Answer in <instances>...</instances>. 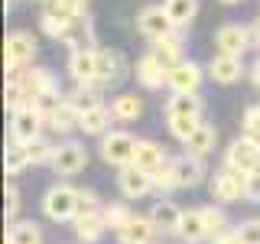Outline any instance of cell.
Segmentation results:
<instances>
[{
	"mask_svg": "<svg viewBox=\"0 0 260 244\" xmlns=\"http://www.w3.org/2000/svg\"><path fill=\"white\" fill-rule=\"evenodd\" d=\"M43 211L49 222H75L78 215V189L65 182H55L49 186L46 195H43Z\"/></svg>",
	"mask_w": 260,
	"mask_h": 244,
	"instance_id": "6da1fadb",
	"label": "cell"
},
{
	"mask_svg": "<svg viewBox=\"0 0 260 244\" xmlns=\"http://www.w3.org/2000/svg\"><path fill=\"white\" fill-rule=\"evenodd\" d=\"M36 36L26 29H13L10 36H7V43H4V65H7V72H23L26 65L36 59Z\"/></svg>",
	"mask_w": 260,
	"mask_h": 244,
	"instance_id": "7a4b0ae2",
	"label": "cell"
},
{
	"mask_svg": "<svg viewBox=\"0 0 260 244\" xmlns=\"http://www.w3.org/2000/svg\"><path fill=\"white\" fill-rule=\"evenodd\" d=\"M134 153H137V140L127 130H108L101 137V157L111 166H134Z\"/></svg>",
	"mask_w": 260,
	"mask_h": 244,
	"instance_id": "3957f363",
	"label": "cell"
},
{
	"mask_svg": "<svg viewBox=\"0 0 260 244\" xmlns=\"http://www.w3.org/2000/svg\"><path fill=\"white\" fill-rule=\"evenodd\" d=\"M137 29H140L150 43H162V39L176 36V23L169 20L166 7H143L140 16H137Z\"/></svg>",
	"mask_w": 260,
	"mask_h": 244,
	"instance_id": "277c9868",
	"label": "cell"
},
{
	"mask_svg": "<svg viewBox=\"0 0 260 244\" xmlns=\"http://www.w3.org/2000/svg\"><path fill=\"white\" fill-rule=\"evenodd\" d=\"M43 124H46V117H43L36 108H32V104H23V108L10 111V137H13L16 143H32V140H39Z\"/></svg>",
	"mask_w": 260,
	"mask_h": 244,
	"instance_id": "5b68a950",
	"label": "cell"
},
{
	"mask_svg": "<svg viewBox=\"0 0 260 244\" xmlns=\"http://www.w3.org/2000/svg\"><path fill=\"white\" fill-rule=\"evenodd\" d=\"M247 176L250 173H238V169H231V166L218 169L215 179H211V195H215L218 202L247 199Z\"/></svg>",
	"mask_w": 260,
	"mask_h": 244,
	"instance_id": "8992f818",
	"label": "cell"
},
{
	"mask_svg": "<svg viewBox=\"0 0 260 244\" xmlns=\"http://www.w3.org/2000/svg\"><path fill=\"white\" fill-rule=\"evenodd\" d=\"M254 46V36H250V26H241V23H228L215 33V49L218 55H238L244 59V52Z\"/></svg>",
	"mask_w": 260,
	"mask_h": 244,
	"instance_id": "52a82bcc",
	"label": "cell"
},
{
	"mask_svg": "<svg viewBox=\"0 0 260 244\" xmlns=\"http://www.w3.org/2000/svg\"><path fill=\"white\" fill-rule=\"evenodd\" d=\"M85 163H88V150H85V146L75 143V140H65V143L55 146L49 166H52L55 176H75V173L85 169Z\"/></svg>",
	"mask_w": 260,
	"mask_h": 244,
	"instance_id": "ba28073f",
	"label": "cell"
},
{
	"mask_svg": "<svg viewBox=\"0 0 260 244\" xmlns=\"http://www.w3.org/2000/svg\"><path fill=\"white\" fill-rule=\"evenodd\" d=\"M260 163V140L254 137H238L224 153V166L238 169V173H254Z\"/></svg>",
	"mask_w": 260,
	"mask_h": 244,
	"instance_id": "9c48e42d",
	"label": "cell"
},
{
	"mask_svg": "<svg viewBox=\"0 0 260 244\" xmlns=\"http://www.w3.org/2000/svg\"><path fill=\"white\" fill-rule=\"evenodd\" d=\"M13 78L20 81L23 95H26V104H32L36 98H43V95H52V92H59L55 78L49 75L46 69H23V72H13Z\"/></svg>",
	"mask_w": 260,
	"mask_h": 244,
	"instance_id": "30bf717a",
	"label": "cell"
},
{
	"mask_svg": "<svg viewBox=\"0 0 260 244\" xmlns=\"http://www.w3.org/2000/svg\"><path fill=\"white\" fill-rule=\"evenodd\" d=\"M69 75L85 88H98V49H75L69 55Z\"/></svg>",
	"mask_w": 260,
	"mask_h": 244,
	"instance_id": "8fae6325",
	"label": "cell"
},
{
	"mask_svg": "<svg viewBox=\"0 0 260 244\" xmlns=\"http://www.w3.org/2000/svg\"><path fill=\"white\" fill-rule=\"evenodd\" d=\"M166 85H169V92H173V95H195V92H199V85H202V65L182 59L173 72H169Z\"/></svg>",
	"mask_w": 260,
	"mask_h": 244,
	"instance_id": "7c38bea8",
	"label": "cell"
},
{
	"mask_svg": "<svg viewBox=\"0 0 260 244\" xmlns=\"http://www.w3.org/2000/svg\"><path fill=\"white\" fill-rule=\"evenodd\" d=\"M117 186H120V195H124V199H143V195H150L153 189H156L153 176L143 173V169H137V166H124V169H120Z\"/></svg>",
	"mask_w": 260,
	"mask_h": 244,
	"instance_id": "4fadbf2b",
	"label": "cell"
},
{
	"mask_svg": "<svg viewBox=\"0 0 260 244\" xmlns=\"http://www.w3.org/2000/svg\"><path fill=\"white\" fill-rule=\"evenodd\" d=\"M156 234H159V228L150 222V215L140 218V215H134L130 222L117 231V241L120 244H153L156 241Z\"/></svg>",
	"mask_w": 260,
	"mask_h": 244,
	"instance_id": "5bb4252c",
	"label": "cell"
},
{
	"mask_svg": "<svg viewBox=\"0 0 260 244\" xmlns=\"http://www.w3.org/2000/svg\"><path fill=\"white\" fill-rule=\"evenodd\" d=\"M166 153H162V146L159 143H153V140H137V153H134V166L137 169H143V173H150V176H156L162 166H166Z\"/></svg>",
	"mask_w": 260,
	"mask_h": 244,
	"instance_id": "9a60e30c",
	"label": "cell"
},
{
	"mask_svg": "<svg viewBox=\"0 0 260 244\" xmlns=\"http://www.w3.org/2000/svg\"><path fill=\"white\" fill-rule=\"evenodd\" d=\"M208 75H211V81H218V85H234V81L244 75V62L238 55H215V59L208 62Z\"/></svg>",
	"mask_w": 260,
	"mask_h": 244,
	"instance_id": "2e32d148",
	"label": "cell"
},
{
	"mask_svg": "<svg viewBox=\"0 0 260 244\" xmlns=\"http://www.w3.org/2000/svg\"><path fill=\"white\" fill-rule=\"evenodd\" d=\"M137 81L146 88V92H159L162 85L169 81V72L153 59V52H146L140 62H137Z\"/></svg>",
	"mask_w": 260,
	"mask_h": 244,
	"instance_id": "e0dca14e",
	"label": "cell"
},
{
	"mask_svg": "<svg viewBox=\"0 0 260 244\" xmlns=\"http://www.w3.org/2000/svg\"><path fill=\"white\" fill-rule=\"evenodd\" d=\"M62 43L72 46V52H75V49H94V26H91V20H88V13L78 16V20H69V29H65Z\"/></svg>",
	"mask_w": 260,
	"mask_h": 244,
	"instance_id": "ac0fdd59",
	"label": "cell"
},
{
	"mask_svg": "<svg viewBox=\"0 0 260 244\" xmlns=\"http://www.w3.org/2000/svg\"><path fill=\"white\" fill-rule=\"evenodd\" d=\"M150 222L156 225L159 231H176L179 234V225H182V208H179L176 202L159 199V202H153V208H150Z\"/></svg>",
	"mask_w": 260,
	"mask_h": 244,
	"instance_id": "d6986e66",
	"label": "cell"
},
{
	"mask_svg": "<svg viewBox=\"0 0 260 244\" xmlns=\"http://www.w3.org/2000/svg\"><path fill=\"white\" fill-rule=\"evenodd\" d=\"M173 173H176V186H179V189H192V186L202 182V173H205V169H202L199 157H189V153H185V157L173 160Z\"/></svg>",
	"mask_w": 260,
	"mask_h": 244,
	"instance_id": "ffe728a7",
	"label": "cell"
},
{
	"mask_svg": "<svg viewBox=\"0 0 260 244\" xmlns=\"http://www.w3.org/2000/svg\"><path fill=\"white\" fill-rule=\"evenodd\" d=\"M179 238L189 241V244H199V241H205V238H208V225H205V215H202V208H189V211H182Z\"/></svg>",
	"mask_w": 260,
	"mask_h": 244,
	"instance_id": "44dd1931",
	"label": "cell"
},
{
	"mask_svg": "<svg viewBox=\"0 0 260 244\" xmlns=\"http://www.w3.org/2000/svg\"><path fill=\"white\" fill-rule=\"evenodd\" d=\"M153 59H156L166 72H173L179 62H182V39L173 36V39H162V43H153Z\"/></svg>",
	"mask_w": 260,
	"mask_h": 244,
	"instance_id": "7402d4cb",
	"label": "cell"
},
{
	"mask_svg": "<svg viewBox=\"0 0 260 244\" xmlns=\"http://www.w3.org/2000/svg\"><path fill=\"white\" fill-rule=\"evenodd\" d=\"M182 146H185V153H189V157H199V160H202V157H208V153L215 150V127L202 120L199 130H195V134H192Z\"/></svg>",
	"mask_w": 260,
	"mask_h": 244,
	"instance_id": "603a6c76",
	"label": "cell"
},
{
	"mask_svg": "<svg viewBox=\"0 0 260 244\" xmlns=\"http://www.w3.org/2000/svg\"><path fill=\"white\" fill-rule=\"evenodd\" d=\"M111 114H114V120H137L143 114V98H137L134 92L117 95L111 101Z\"/></svg>",
	"mask_w": 260,
	"mask_h": 244,
	"instance_id": "cb8c5ba5",
	"label": "cell"
},
{
	"mask_svg": "<svg viewBox=\"0 0 260 244\" xmlns=\"http://www.w3.org/2000/svg\"><path fill=\"white\" fill-rule=\"evenodd\" d=\"M205 104H202L199 95H173L166 101V117L169 114H179V117H202Z\"/></svg>",
	"mask_w": 260,
	"mask_h": 244,
	"instance_id": "d4e9b609",
	"label": "cell"
},
{
	"mask_svg": "<svg viewBox=\"0 0 260 244\" xmlns=\"http://www.w3.org/2000/svg\"><path fill=\"white\" fill-rule=\"evenodd\" d=\"M104 231H108V225H104L101 211H98V215H78L75 218V234H78V241H85V244H94Z\"/></svg>",
	"mask_w": 260,
	"mask_h": 244,
	"instance_id": "484cf974",
	"label": "cell"
},
{
	"mask_svg": "<svg viewBox=\"0 0 260 244\" xmlns=\"http://www.w3.org/2000/svg\"><path fill=\"white\" fill-rule=\"evenodd\" d=\"M120 78V55L111 49H98V88Z\"/></svg>",
	"mask_w": 260,
	"mask_h": 244,
	"instance_id": "4316f807",
	"label": "cell"
},
{
	"mask_svg": "<svg viewBox=\"0 0 260 244\" xmlns=\"http://www.w3.org/2000/svg\"><path fill=\"white\" fill-rule=\"evenodd\" d=\"M111 120H114L111 108H94V111H88V114L78 117V127L85 130V134H101L104 137L111 130Z\"/></svg>",
	"mask_w": 260,
	"mask_h": 244,
	"instance_id": "83f0119b",
	"label": "cell"
},
{
	"mask_svg": "<svg viewBox=\"0 0 260 244\" xmlns=\"http://www.w3.org/2000/svg\"><path fill=\"white\" fill-rule=\"evenodd\" d=\"M162 7H166L169 20L176 23V29L189 26V23L195 20V13H199V0H166Z\"/></svg>",
	"mask_w": 260,
	"mask_h": 244,
	"instance_id": "f1b7e54d",
	"label": "cell"
},
{
	"mask_svg": "<svg viewBox=\"0 0 260 244\" xmlns=\"http://www.w3.org/2000/svg\"><path fill=\"white\" fill-rule=\"evenodd\" d=\"M4 244H43V234H39L36 222H13L10 231H7Z\"/></svg>",
	"mask_w": 260,
	"mask_h": 244,
	"instance_id": "f546056e",
	"label": "cell"
},
{
	"mask_svg": "<svg viewBox=\"0 0 260 244\" xmlns=\"http://www.w3.org/2000/svg\"><path fill=\"white\" fill-rule=\"evenodd\" d=\"M29 146L26 143H10L7 146V153H4V169H7V176H16V173H23V169L29 166Z\"/></svg>",
	"mask_w": 260,
	"mask_h": 244,
	"instance_id": "4dcf8cb0",
	"label": "cell"
},
{
	"mask_svg": "<svg viewBox=\"0 0 260 244\" xmlns=\"http://www.w3.org/2000/svg\"><path fill=\"white\" fill-rule=\"evenodd\" d=\"M85 4L88 0H46L43 13H52L59 20H78V16H85Z\"/></svg>",
	"mask_w": 260,
	"mask_h": 244,
	"instance_id": "1f68e13d",
	"label": "cell"
},
{
	"mask_svg": "<svg viewBox=\"0 0 260 244\" xmlns=\"http://www.w3.org/2000/svg\"><path fill=\"white\" fill-rule=\"evenodd\" d=\"M69 104L78 111V117H81V114H88V111H94V108H104L98 88H85V85H78V92L69 98Z\"/></svg>",
	"mask_w": 260,
	"mask_h": 244,
	"instance_id": "d6a6232c",
	"label": "cell"
},
{
	"mask_svg": "<svg viewBox=\"0 0 260 244\" xmlns=\"http://www.w3.org/2000/svg\"><path fill=\"white\" fill-rule=\"evenodd\" d=\"M166 120H169V134H173L179 143H185L202 124V117H179V114H169Z\"/></svg>",
	"mask_w": 260,
	"mask_h": 244,
	"instance_id": "836d02e7",
	"label": "cell"
},
{
	"mask_svg": "<svg viewBox=\"0 0 260 244\" xmlns=\"http://www.w3.org/2000/svg\"><path fill=\"white\" fill-rule=\"evenodd\" d=\"M202 215H205L208 238H211V241H221L228 231H234V228H228V218H224L221 208H202Z\"/></svg>",
	"mask_w": 260,
	"mask_h": 244,
	"instance_id": "e575fe53",
	"label": "cell"
},
{
	"mask_svg": "<svg viewBox=\"0 0 260 244\" xmlns=\"http://www.w3.org/2000/svg\"><path fill=\"white\" fill-rule=\"evenodd\" d=\"M46 124L52 127V130H62V134H65V130L78 127V111L72 108V104H69V98H65V104H62V108L52 114V117H46Z\"/></svg>",
	"mask_w": 260,
	"mask_h": 244,
	"instance_id": "d590c367",
	"label": "cell"
},
{
	"mask_svg": "<svg viewBox=\"0 0 260 244\" xmlns=\"http://www.w3.org/2000/svg\"><path fill=\"white\" fill-rule=\"evenodd\" d=\"M101 215H104V225H108V231H120V228H124L130 218H134V211H130L127 205H108Z\"/></svg>",
	"mask_w": 260,
	"mask_h": 244,
	"instance_id": "8d00e7d4",
	"label": "cell"
},
{
	"mask_svg": "<svg viewBox=\"0 0 260 244\" xmlns=\"http://www.w3.org/2000/svg\"><path fill=\"white\" fill-rule=\"evenodd\" d=\"M43 33L49 39H59L62 43V36H65V29H69V20H59V16H52V13H43Z\"/></svg>",
	"mask_w": 260,
	"mask_h": 244,
	"instance_id": "74e56055",
	"label": "cell"
},
{
	"mask_svg": "<svg viewBox=\"0 0 260 244\" xmlns=\"http://www.w3.org/2000/svg\"><path fill=\"white\" fill-rule=\"evenodd\" d=\"M26 146H29V160H32V163H52L55 146L46 143L43 137H39V140H32V143H26Z\"/></svg>",
	"mask_w": 260,
	"mask_h": 244,
	"instance_id": "f35d334b",
	"label": "cell"
},
{
	"mask_svg": "<svg viewBox=\"0 0 260 244\" xmlns=\"http://www.w3.org/2000/svg\"><path fill=\"white\" fill-rule=\"evenodd\" d=\"M98 211H104L101 205H98V195L88 192V189H78V215H98Z\"/></svg>",
	"mask_w": 260,
	"mask_h": 244,
	"instance_id": "ab89813d",
	"label": "cell"
},
{
	"mask_svg": "<svg viewBox=\"0 0 260 244\" xmlns=\"http://www.w3.org/2000/svg\"><path fill=\"white\" fill-rule=\"evenodd\" d=\"M153 182H156L159 192H173V189H179V186H176V173H173V160H169L166 166H162L159 173L153 176Z\"/></svg>",
	"mask_w": 260,
	"mask_h": 244,
	"instance_id": "60d3db41",
	"label": "cell"
},
{
	"mask_svg": "<svg viewBox=\"0 0 260 244\" xmlns=\"http://www.w3.org/2000/svg\"><path fill=\"white\" fill-rule=\"evenodd\" d=\"M238 234L244 244H260V218H247L238 225Z\"/></svg>",
	"mask_w": 260,
	"mask_h": 244,
	"instance_id": "b9f144b4",
	"label": "cell"
},
{
	"mask_svg": "<svg viewBox=\"0 0 260 244\" xmlns=\"http://www.w3.org/2000/svg\"><path fill=\"white\" fill-rule=\"evenodd\" d=\"M244 137L260 140V104L257 108H247V114H244Z\"/></svg>",
	"mask_w": 260,
	"mask_h": 244,
	"instance_id": "7bdbcfd3",
	"label": "cell"
},
{
	"mask_svg": "<svg viewBox=\"0 0 260 244\" xmlns=\"http://www.w3.org/2000/svg\"><path fill=\"white\" fill-rule=\"evenodd\" d=\"M4 199H7V222H13L16 211H20V192H16V186H13V182H7Z\"/></svg>",
	"mask_w": 260,
	"mask_h": 244,
	"instance_id": "ee69618b",
	"label": "cell"
},
{
	"mask_svg": "<svg viewBox=\"0 0 260 244\" xmlns=\"http://www.w3.org/2000/svg\"><path fill=\"white\" fill-rule=\"evenodd\" d=\"M247 199L250 202H260V176L257 173L247 176Z\"/></svg>",
	"mask_w": 260,
	"mask_h": 244,
	"instance_id": "f6af8a7d",
	"label": "cell"
},
{
	"mask_svg": "<svg viewBox=\"0 0 260 244\" xmlns=\"http://www.w3.org/2000/svg\"><path fill=\"white\" fill-rule=\"evenodd\" d=\"M218 244H244V241H241V234H238V228H234V231H228V234H224V238H221V241H218Z\"/></svg>",
	"mask_w": 260,
	"mask_h": 244,
	"instance_id": "bcb514c9",
	"label": "cell"
},
{
	"mask_svg": "<svg viewBox=\"0 0 260 244\" xmlns=\"http://www.w3.org/2000/svg\"><path fill=\"white\" fill-rule=\"evenodd\" d=\"M250 81H254V85L260 88V59H257L254 65H250Z\"/></svg>",
	"mask_w": 260,
	"mask_h": 244,
	"instance_id": "7dc6e473",
	"label": "cell"
},
{
	"mask_svg": "<svg viewBox=\"0 0 260 244\" xmlns=\"http://www.w3.org/2000/svg\"><path fill=\"white\" fill-rule=\"evenodd\" d=\"M250 36H254V46H260V16L254 20V26H250Z\"/></svg>",
	"mask_w": 260,
	"mask_h": 244,
	"instance_id": "c3c4849f",
	"label": "cell"
},
{
	"mask_svg": "<svg viewBox=\"0 0 260 244\" xmlns=\"http://www.w3.org/2000/svg\"><path fill=\"white\" fill-rule=\"evenodd\" d=\"M221 4H238V0H221Z\"/></svg>",
	"mask_w": 260,
	"mask_h": 244,
	"instance_id": "681fc988",
	"label": "cell"
},
{
	"mask_svg": "<svg viewBox=\"0 0 260 244\" xmlns=\"http://www.w3.org/2000/svg\"><path fill=\"white\" fill-rule=\"evenodd\" d=\"M254 173H257V176H260V163H257V169H254Z\"/></svg>",
	"mask_w": 260,
	"mask_h": 244,
	"instance_id": "f907efd6",
	"label": "cell"
},
{
	"mask_svg": "<svg viewBox=\"0 0 260 244\" xmlns=\"http://www.w3.org/2000/svg\"><path fill=\"white\" fill-rule=\"evenodd\" d=\"M153 244H156V241H153Z\"/></svg>",
	"mask_w": 260,
	"mask_h": 244,
	"instance_id": "816d5d0a",
	"label": "cell"
}]
</instances>
